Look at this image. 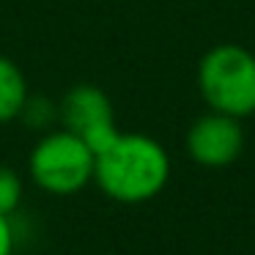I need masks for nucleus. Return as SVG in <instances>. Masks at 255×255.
I'll return each mask as SVG.
<instances>
[{"mask_svg": "<svg viewBox=\"0 0 255 255\" xmlns=\"http://www.w3.org/2000/svg\"><path fill=\"white\" fill-rule=\"evenodd\" d=\"M19 121H25L36 132H50L52 124H58V105L47 96H28L22 113H19Z\"/></svg>", "mask_w": 255, "mask_h": 255, "instance_id": "0eeeda50", "label": "nucleus"}, {"mask_svg": "<svg viewBox=\"0 0 255 255\" xmlns=\"http://www.w3.org/2000/svg\"><path fill=\"white\" fill-rule=\"evenodd\" d=\"M244 148V129L239 118L209 110L189 127L187 154L200 167H228Z\"/></svg>", "mask_w": 255, "mask_h": 255, "instance_id": "39448f33", "label": "nucleus"}, {"mask_svg": "<svg viewBox=\"0 0 255 255\" xmlns=\"http://www.w3.org/2000/svg\"><path fill=\"white\" fill-rule=\"evenodd\" d=\"M58 124L83 137L94 154H99L118 137L116 110H113L110 96L99 85L91 83L74 85L63 94V99L58 102Z\"/></svg>", "mask_w": 255, "mask_h": 255, "instance_id": "20e7f679", "label": "nucleus"}, {"mask_svg": "<svg viewBox=\"0 0 255 255\" xmlns=\"http://www.w3.org/2000/svg\"><path fill=\"white\" fill-rule=\"evenodd\" d=\"M17 250V231L8 214H0V255H14Z\"/></svg>", "mask_w": 255, "mask_h": 255, "instance_id": "1a4fd4ad", "label": "nucleus"}, {"mask_svg": "<svg viewBox=\"0 0 255 255\" xmlns=\"http://www.w3.org/2000/svg\"><path fill=\"white\" fill-rule=\"evenodd\" d=\"M22 195H25L22 176L11 165L0 162V214L11 217L19 209V203H22Z\"/></svg>", "mask_w": 255, "mask_h": 255, "instance_id": "6e6552de", "label": "nucleus"}, {"mask_svg": "<svg viewBox=\"0 0 255 255\" xmlns=\"http://www.w3.org/2000/svg\"><path fill=\"white\" fill-rule=\"evenodd\" d=\"M198 91L206 107L231 118L255 113V55L239 44H217L198 63Z\"/></svg>", "mask_w": 255, "mask_h": 255, "instance_id": "f03ea898", "label": "nucleus"}, {"mask_svg": "<svg viewBox=\"0 0 255 255\" xmlns=\"http://www.w3.org/2000/svg\"><path fill=\"white\" fill-rule=\"evenodd\" d=\"M96 154L83 137L69 129L41 132L28 156V176L41 192L69 198L77 195L94 181Z\"/></svg>", "mask_w": 255, "mask_h": 255, "instance_id": "7ed1b4c3", "label": "nucleus"}, {"mask_svg": "<svg viewBox=\"0 0 255 255\" xmlns=\"http://www.w3.org/2000/svg\"><path fill=\"white\" fill-rule=\"evenodd\" d=\"M170 156L159 140L140 132H118L96 154L94 184L116 203H145L167 187Z\"/></svg>", "mask_w": 255, "mask_h": 255, "instance_id": "f257e3e1", "label": "nucleus"}, {"mask_svg": "<svg viewBox=\"0 0 255 255\" xmlns=\"http://www.w3.org/2000/svg\"><path fill=\"white\" fill-rule=\"evenodd\" d=\"M30 96L28 80L11 58L0 55V124H11L19 118Z\"/></svg>", "mask_w": 255, "mask_h": 255, "instance_id": "423d86ee", "label": "nucleus"}]
</instances>
